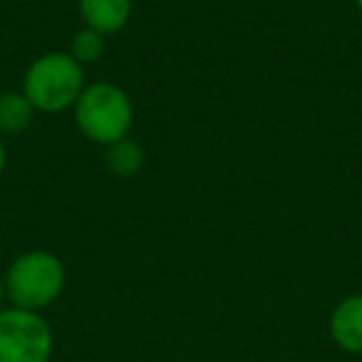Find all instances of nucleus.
<instances>
[{
    "label": "nucleus",
    "mask_w": 362,
    "mask_h": 362,
    "mask_svg": "<svg viewBox=\"0 0 362 362\" xmlns=\"http://www.w3.org/2000/svg\"><path fill=\"white\" fill-rule=\"evenodd\" d=\"M72 110L77 129L95 144H115L124 139L134 124V107L129 95L112 82H95L85 87Z\"/></svg>",
    "instance_id": "obj_1"
},
{
    "label": "nucleus",
    "mask_w": 362,
    "mask_h": 362,
    "mask_svg": "<svg viewBox=\"0 0 362 362\" xmlns=\"http://www.w3.org/2000/svg\"><path fill=\"white\" fill-rule=\"evenodd\" d=\"M55 337L40 313L23 308L0 310V362H50Z\"/></svg>",
    "instance_id": "obj_4"
},
{
    "label": "nucleus",
    "mask_w": 362,
    "mask_h": 362,
    "mask_svg": "<svg viewBox=\"0 0 362 362\" xmlns=\"http://www.w3.org/2000/svg\"><path fill=\"white\" fill-rule=\"evenodd\" d=\"M33 119H35V107L23 92H0V134H23L33 124Z\"/></svg>",
    "instance_id": "obj_7"
},
{
    "label": "nucleus",
    "mask_w": 362,
    "mask_h": 362,
    "mask_svg": "<svg viewBox=\"0 0 362 362\" xmlns=\"http://www.w3.org/2000/svg\"><path fill=\"white\" fill-rule=\"evenodd\" d=\"M3 298H6V276L0 273V305H3ZM3 310V308H0Z\"/></svg>",
    "instance_id": "obj_11"
},
{
    "label": "nucleus",
    "mask_w": 362,
    "mask_h": 362,
    "mask_svg": "<svg viewBox=\"0 0 362 362\" xmlns=\"http://www.w3.org/2000/svg\"><path fill=\"white\" fill-rule=\"evenodd\" d=\"M330 337L340 350L362 355V293L347 296L330 313Z\"/></svg>",
    "instance_id": "obj_5"
},
{
    "label": "nucleus",
    "mask_w": 362,
    "mask_h": 362,
    "mask_svg": "<svg viewBox=\"0 0 362 362\" xmlns=\"http://www.w3.org/2000/svg\"><path fill=\"white\" fill-rule=\"evenodd\" d=\"M65 288V266L50 251H28L6 273V298L13 308L40 313L50 308Z\"/></svg>",
    "instance_id": "obj_3"
},
{
    "label": "nucleus",
    "mask_w": 362,
    "mask_h": 362,
    "mask_svg": "<svg viewBox=\"0 0 362 362\" xmlns=\"http://www.w3.org/2000/svg\"><path fill=\"white\" fill-rule=\"evenodd\" d=\"M105 166L117 176V179H132V176L144 166V149H141L134 139L124 136V139L107 146Z\"/></svg>",
    "instance_id": "obj_8"
},
{
    "label": "nucleus",
    "mask_w": 362,
    "mask_h": 362,
    "mask_svg": "<svg viewBox=\"0 0 362 362\" xmlns=\"http://www.w3.org/2000/svg\"><path fill=\"white\" fill-rule=\"evenodd\" d=\"M6 164H8V149L3 144V139H0V171L6 169Z\"/></svg>",
    "instance_id": "obj_10"
},
{
    "label": "nucleus",
    "mask_w": 362,
    "mask_h": 362,
    "mask_svg": "<svg viewBox=\"0 0 362 362\" xmlns=\"http://www.w3.org/2000/svg\"><path fill=\"white\" fill-rule=\"evenodd\" d=\"M80 16L90 30L112 35L129 23L132 0H80Z\"/></svg>",
    "instance_id": "obj_6"
},
{
    "label": "nucleus",
    "mask_w": 362,
    "mask_h": 362,
    "mask_svg": "<svg viewBox=\"0 0 362 362\" xmlns=\"http://www.w3.org/2000/svg\"><path fill=\"white\" fill-rule=\"evenodd\" d=\"M355 6H357V11L362 13V0H355Z\"/></svg>",
    "instance_id": "obj_12"
},
{
    "label": "nucleus",
    "mask_w": 362,
    "mask_h": 362,
    "mask_svg": "<svg viewBox=\"0 0 362 362\" xmlns=\"http://www.w3.org/2000/svg\"><path fill=\"white\" fill-rule=\"evenodd\" d=\"M85 90V67L70 52H45L25 72L23 95L30 100L35 112L57 115L75 107Z\"/></svg>",
    "instance_id": "obj_2"
},
{
    "label": "nucleus",
    "mask_w": 362,
    "mask_h": 362,
    "mask_svg": "<svg viewBox=\"0 0 362 362\" xmlns=\"http://www.w3.org/2000/svg\"><path fill=\"white\" fill-rule=\"evenodd\" d=\"M105 50H107L105 35L97 33V30H90V28L75 33L72 45H70V55L75 57L82 67L90 65V62H97L102 55H105Z\"/></svg>",
    "instance_id": "obj_9"
}]
</instances>
